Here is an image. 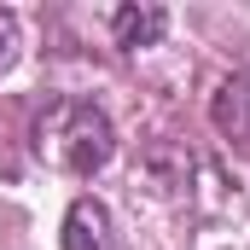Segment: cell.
<instances>
[{
    "instance_id": "1",
    "label": "cell",
    "mask_w": 250,
    "mask_h": 250,
    "mask_svg": "<svg viewBox=\"0 0 250 250\" xmlns=\"http://www.w3.org/2000/svg\"><path fill=\"white\" fill-rule=\"evenodd\" d=\"M35 157L59 175H99L111 157H117V128L111 117L93 105V99H53L41 117H35V134H29Z\"/></svg>"
},
{
    "instance_id": "2",
    "label": "cell",
    "mask_w": 250,
    "mask_h": 250,
    "mask_svg": "<svg viewBox=\"0 0 250 250\" xmlns=\"http://www.w3.org/2000/svg\"><path fill=\"white\" fill-rule=\"evenodd\" d=\"M209 123L221 128L233 146L250 151V76H227V82L215 87V99H209Z\"/></svg>"
},
{
    "instance_id": "3",
    "label": "cell",
    "mask_w": 250,
    "mask_h": 250,
    "mask_svg": "<svg viewBox=\"0 0 250 250\" xmlns=\"http://www.w3.org/2000/svg\"><path fill=\"white\" fill-rule=\"evenodd\" d=\"M64 250H111V209L99 198H76L64 209Z\"/></svg>"
},
{
    "instance_id": "4",
    "label": "cell",
    "mask_w": 250,
    "mask_h": 250,
    "mask_svg": "<svg viewBox=\"0 0 250 250\" xmlns=\"http://www.w3.org/2000/svg\"><path fill=\"white\" fill-rule=\"evenodd\" d=\"M163 29H169V12L163 6H117L111 12V35H117V47H128V53L157 47Z\"/></svg>"
},
{
    "instance_id": "5",
    "label": "cell",
    "mask_w": 250,
    "mask_h": 250,
    "mask_svg": "<svg viewBox=\"0 0 250 250\" xmlns=\"http://www.w3.org/2000/svg\"><path fill=\"white\" fill-rule=\"evenodd\" d=\"M18 47H23V35H18V18H12V12H0V70H12Z\"/></svg>"
}]
</instances>
